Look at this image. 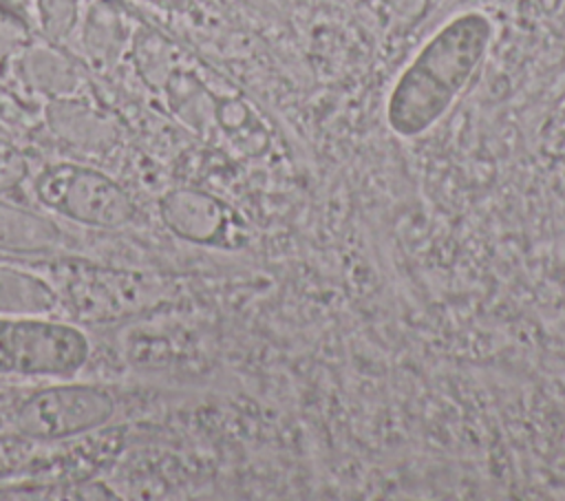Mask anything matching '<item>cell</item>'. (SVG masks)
I'll return each mask as SVG.
<instances>
[{
  "instance_id": "obj_5",
  "label": "cell",
  "mask_w": 565,
  "mask_h": 501,
  "mask_svg": "<svg viewBox=\"0 0 565 501\" xmlns=\"http://www.w3.org/2000/svg\"><path fill=\"white\" fill-rule=\"evenodd\" d=\"M159 216L177 238L212 245L225 236L230 214L216 196L192 188H177L159 199Z\"/></svg>"
},
{
  "instance_id": "obj_6",
  "label": "cell",
  "mask_w": 565,
  "mask_h": 501,
  "mask_svg": "<svg viewBox=\"0 0 565 501\" xmlns=\"http://www.w3.org/2000/svg\"><path fill=\"white\" fill-rule=\"evenodd\" d=\"M62 245V230L53 218L24 205L4 201L0 194V252L44 254Z\"/></svg>"
},
{
  "instance_id": "obj_3",
  "label": "cell",
  "mask_w": 565,
  "mask_h": 501,
  "mask_svg": "<svg viewBox=\"0 0 565 501\" xmlns=\"http://www.w3.org/2000/svg\"><path fill=\"white\" fill-rule=\"evenodd\" d=\"M90 358L77 327L46 316H0V375L71 377Z\"/></svg>"
},
{
  "instance_id": "obj_4",
  "label": "cell",
  "mask_w": 565,
  "mask_h": 501,
  "mask_svg": "<svg viewBox=\"0 0 565 501\" xmlns=\"http://www.w3.org/2000/svg\"><path fill=\"white\" fill-rule=\"evenodd\" d=\"M117 413L113 393L99 384H53L31 393L13 411L15 433L33 441H57L106 426Z\"/></svg>"
},
{
  "instance_id": "obj_2",
  "label": "cell",
  "mask_w": 565,
  "mask_h": 501,
  "mask_svg": "<svg viewBox=\"0 0 565 501\" xmlns=\"http://www.w3.org/2000/svg\"><path fill=\"white\" fill-rule=\"evenodd\" d=\"M40 205L97 230H121L137 216L132 196L113 177L79 163H49L33 179Z\"/></svg>"
},
{
  "instance_id": "obj_1",
  "label": "cell",
  "mask_w": 565,
  "mask_h": 501,
  "mask_svg": "<svg viewBox=\"0 0 565 501\" xmlns=\"http://www.w3.org/2000/svg\"><path fill=\"white\" fill-rule=\"evenodd\" d=\"M486 40L488 24L477 15L448 24L402 75L388 108L393 128L413 135L430 126L472 73Z\"/></svg>"
},
{
  "instance_id": "obj_8",
  "label": "cell",
  "mask_w": 565,
  "mask_h": 501,
  "mask_svg": "<svg viewBox=\"0 0 565 501\" xmlns=\"http://www.w3.org/2000/svg\"><path fill=\"white\" fill-rule=\"evenodd\" d=\"M29 177V161L24 152L0 137V194L18 190Z\"/></svg>"
},
{
  "instance_id": "obj_7",
  "label": "cell",
  "mask_w": 565,
  "mask_h": 501,
  "mask_svg": "<svg viewBox=\"0 0 565 501\" xmlns=\"http://www.w3.org/2000/svg\"><path fill=\"white\" fill-rule=\"evenodd\" d=\"M57 307L55 289L20 267L0 265V316H49Z\"/></svg>"
}]
</instances>
